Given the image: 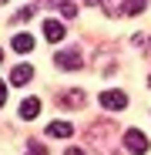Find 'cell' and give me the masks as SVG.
<instances>
[{
  "instance_id": "3",
  "label": "cell",
  "mask_w": 151,
  "mask_h": 155,
  "mask_svg": "<svg viewBox=\"0 0 151 155\" xmlns=\"http://www.w3.org/2000/svg\"><path fill=\"white\" fill-rule=\"evenodd\" d=\"M57 68H64V71H77L81 68V54L77 51H57Z\"/></svg>"
},
{
  "instance_id": "19",
  "label": "cell",
  "mask_w": 151,
  "mask_h": 155,
  "mask_svg": "<svg viewBox=\"0 0 151 155\" xmlns=\"http://www.w3.org/2000/svg\"><path fill=\"white\" fill-rule=\"evenodd\" d=\"M30 155H34V152H30Z\"/></svg>"
},
{
  "instance_id": "7",
  "label": "cell",
  "mask_w": 151,
  "mask_h": 155,
  "mask_svg": "<svg viewBox=\"0 0 151 155\" xmlns=\"http://www.w3.org/2000/svg\"><path fill=\"white\" fill-rule=\"evenodd\" d=\"M30 78H34V68H30V64H17V68L10 71V84H27Z\"/></svg>"
},
{
  "instance_id": "1",
  "label": "cell",
  "mask_w": 151,
  "mask_h": 155,
  "mask_svg": "<svg viewBox=\"0 0 151 155\" xmlns=\"http://www.w3.org/2000/svg\"><path fill=\"white\" fill-rule=\"evenodd\" d=\"M124 148H128L131 155H144V152H148V138H144V132L128 128V132H124Z\"/></svg>"
},
{
  "instance_id": "6",
  "label": "cell",
  "mask_w": 151,
  "mask_h": 155,
  "mask_svg": "<svg viewBox=\"0 0 151 155\" xmlns=\"http://www.w3.org/2000/svg\"><path fill=\"white\" fill-rule=\"evenodd\" d=\"M47 135H54V138H71V135H74V125L57 118V121H50V125H47Z\"/></svg>"
},
{
  "instance_id": "14",
  "label": "cell",
  "mask_w": 151,
  "mask_h": 155,
  "mask_svg": "<svg viewBox=\"0 0 151 155\" xmlns=\"http://www.w3.org/2000/svg\"><path fill=\"white\" fill-rule=\"evenodd\" d=\"M7 101V88H4V81H0V105Z\"/></svg>"
},
{
  "instance_id": "15",
  "label": "cell",
  "mask_w": 151,
  "mask_h": 155,
  "mask_svg": "<svg viewBox=\"0 0 151 155\" xmlns=\"http://www.w3.org/2000/svg\"><path fill=\"white\" fill-rule=\"evenodd\" d=\"M64 155H84V152H81V148H67Z\"/></svg>"
},
{
  "instance_id": "17",
  "label": "cell",
  "mask_w": 151,
  "mask_h": 155,
  "mask_svg": "<svg viewBox=\"0 0 151 155\" xmlns=\"http://www.w3.org/2000/svg\"><path fill=\"white\" fill-rule=\"evenodd\" d=\"M0 61H4V51H0Z\"/></svg>"
},
{
  "instance_id": "11",
  "label": "cell",
  "mask_w": 151,
  "mask_h": 155,
  "mask_svg": "<svg viewBox=\"0 0 151 155\" xmlns=\"http://www.w3.org/2000/svg\"><path fill=\"white\" fill-rule=\"evenodd\" d=\"M57 10H61V17H67V20H74V17H77V4H71V0H61V4H57Z\"/></svg>"
},
{
  "instance_id": "8",
  "label": "cell",
  "mask_w": 151,
  "mask_h": 155,
  "mask_svg": "<svg viewBox=\"0 0 151 155\" xmlns=\"http://www.w3.org/2000/svg\"><path fill=\"white\" fill-rule=\"evenodd\" d=\"M14 51L17 54H30L34 51V37L30 34H14Z\"/></svg>"
},
{
  "instance_id": "4",
  "label": "cell",
  "mask_w": 151,
  "mask_h": 155,
  "mask_svg": "<svg viewBox=\"0 0 151 155\" xmlns=\"http://www.w3.org/2000/svg\"><path fill=\"white\" fill-rule=\"evenodd\" d=\"M44 37H47L50 44L64 41V24H61V20H44Z\"/></svg>"
},
{
  "instance_id": "12",
  "label": "cell",
  "mask_w": 151,
  "mask_h": 155,
  "mask_svg": "<svg viewBox=\"0 0 151 155\" xmlns=\"http://www.w3.org/2000/svg\"><path fill=\"white\" fill-rule=\"evenodd\" d=\"M104 10H108L111 17H118V14H124V0H104Z\"/></svg>"
},
{
  "instance_id": "2",
  "label": "cell",
  "mask_w": 151,
  "mask_h": 155,
  "mask_svg": "<svg viewBox=\"0 0 151 155\" xmlns=\"http://www.w3.org/2000/svg\"><path fill=\"white\" fill-rule=\"evenodd\" d=\"M97 101H101V108H108V111H121L124 105H128V94L124 91H104Z\"/></svg>"
},
{
  "instance_id": "16",
  "label": "cell",
  "mask_w": 151,
  "mask_h": 155,
  "mask_svg": "<svg viewBox=\"0 0 151 155\" xmlns=\"http://www.w3.org/2000/svg\"><path fill=\"white\" fill-rule=\"evenodd\" d=\"M84 4H97V0H84Z\"/></svg>"
},
{
  "instance_id": "13",
  "label": "cell",
  "mask_w": 151,
  "mask_h": 155,
  "mask_svg": "<svg viewBox=\"0 0 151 155\" xmlns=\"http://www.w3.org/2000/svg\"><path fill=\"white\" fill-rule=\"evenodd\" d=\"M30 14H34V4H27V7H20L14 20H30Z\"/></svg>"
},
{
  "instance_id": "5",
  "label": "cell",
  "mask_w": 151,
  "mask_h": 155,
  "mask_svg": "<svg viewBox=\"0 0 151 155\" xmlns=\"http://www.w3.org/2000/svg\"><path fill=\"white\" fill-rule=\"evenodd\" d=\"M37 115H40V98H24V101H20V118L30 121V118H37Z\"/></svg>"
},
{
  "instance_id": "10",
  "label": "cell",
  "mask_w": 151,
  "mask_h": 155,
  "mask_svg": "<svg viewBox=\"0 0 151 155\" xmlns=\"http://www.w3.org/2000/svg\"><path fill=\"white\" fill-rule=\"evenodd\" d=\"M144 4L148 0H124V17H138L144 10Z\"/></svg>"
},
{
  "instance_id": "9",
  "label": "cell",
  "mask_w": 151,
  "mask_h": 155,
  "mask_svg": "<svg viewBox=\"0 0 151 155\" xmlns=\"http://www.w3.org/2000/svg\"><path fill=\"white\" fill-rule=\"evenodd\" d=\"M61 105H64V108H81V105H84V91H77V88H74V91L61 94Z\"/></svg>"
},
{
  "instance_id": "18",
  "label": "cell",
  "mask_w": 151,
  "mask_h": 155,
  "mask_svg": "<svg viewBox=\"0 0 151 155\" xmlns=\"http://www.w3.org/2000/svg\"><path fill=\"white\" fill-rule=\"evenodd\" d=\"M0 4H7V0H0Z\"/></svg>"
}]
</instances>
